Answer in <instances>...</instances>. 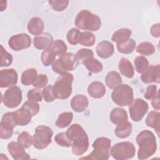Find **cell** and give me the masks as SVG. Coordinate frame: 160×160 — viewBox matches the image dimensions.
Returning a JSON list of instances; mask_svg holds the SVG:
<instances>
[{
	"label": "cell",
	"instance_id": "ab89813d",
	"mask_svg": "<svg viewBox=\"0 0 160 160\" xmlns=\"http://www.w3.org/2000/svg\"><path fill=\"white\" fill-rule=\"evenodd\" d=\"M81 31L76 28L69 29L67 33L66 38L69 44L71 45H76L79 43V36Z\"/></svg>",
	"mask_w": 160,
	"mask_h": 160
},
{
	"label": "cell",
	"instance_id": "9c48e42d",
	"mask_svg": "<svg viewBox=\"0 0 160 160\" xmlns=\"http://www.w3.org/2000/svg\"><path fill=\"white\" fill-rule=\"evenodd\" d=\"M53 131L48 126L41 125L36 127L35 133L32 136V144L35 148L42 149L51 142Z\"/></svg>",
	"mask_w": 160,
	"mask_h": 160
},
{
	"label": "cell",
	"instance_id": "6da1fadb",
	"mask_svg": "<svg viewBox=\"0 0 160 160\" xmlns=\"http://www.w3.org/2000/svg\"><path fill=\"white\" fill-rule=\"evenodd\" d=\"M66 134L72 142V152L76 156H81L87 151L89 139L84 129L78 124H73L68 129Z\"/></svg>",
	"mask_w": 160,
	"mask_h": 160
},
{
	"label": "cell",
	"instance_id": "f546056e",
	"mask_svg": "<svg viewBox=\"0 0 160 160\" xmlns=\"http://www.w3.org/2000/svg\"><path fill=\"white\" fill-rule=\"evenodd\" d=\"M132 126L131 122L126 121L122 124L117 125L114 129L116 136L119 138H126L132 132Z\"/></svg>",
	"mask_w": 160,
	"mask_h": 160
},
{
	"label": "cell",
	"instance_id": "30bf717a",
	"mask_svg": "<svg viewBox=\"0 0 160 160\" xmlns=\"http://www.w3.org/2000/svg\"><path fill=\"white\" fill-rule=\"evenodd\" d=\"M136 153L134 144L129 141L114 144L111 149V155L116 160H126L132 158Z\"/></svg>",
	"mask_w": 160,
	"mask_h": 160
},
{
	"label": "cell",
	"instance_id": "1f68e13d",
	"mask_svg": "<svg viewBox=\"0 0 160 160\" xmlns=\"http://www.w3.org/2000/svg\"><path fill=\"white\" fill-rule=\"evenodd\" d=\"M136 41L133 39L129 38L128 41L117 44V49L118 51L122 54H130L134 51L136 48Z\"/></svg>",
	"mask_w": 160,
	"mask_h": 160
},
{
	"label": "cell",
	"instance_id": "8fae6325",
	"mask_svg": "<svg viewBox=\"0 0 160 160\" xmlns=\"http://www.w3.org/2000/svg\"><path fill=\"white\" fill-rule=\"evenodd\" d=\"M1 101L8 108L18 107L22 101V91L19 87L14 86L8 88L2 95Z\"/></svg>",
	"mask_w": 160,
	"mask_h": 160
},
{
	"label": "cell",
	"instance_id": "8992f818",
	"mask_svg": "<svg viewBox=\"0 0 160 160\" xmlns=\"http://www.w3.org/2000/svg\"><path fill=\"white\" fill-rule=\"evenodd\" d=\"M74 76L71 73L60 74L53 86V93L56 98L66 99L72 92V82Z\"/></svg>",
	"mask_w": 160,
	"mask_h": 160
},
{
	"label": "cell",
	"instance_id": "4fadbf2b",
	"mask_svg": "<svg viewBox=\"0 0 160 160\" xmlns=\"http://www.w3.org/2000/svg\"><path fill=\"white\" fill-rule=\"evenodd\" d=\"M16 126L12 112L5 113L0 122V137L1 139H7L11 138L13 134V129Z\"/></svg>",
	"mask_w": 160,
	"mask_h": 160
},
{
	"label": "cell",
	"instance_id": "f35d334b",
	"mask_svg": "<svg viewBox=\"0 0 160 160\" xmlns=\"http://www.w3.org/2000/svg\"><path fill=\"white\" fill-rule=\"evenodd\" d=\"M12 55L7 52L2 45H1V62L0 67H7L11 65L12 62Z\"/></svg>",
	"mask_w": 160,
	"mask_h": 160
},
{
	"label": "cell",
	"instance_id": "603a6c76",
	"mask_svg": "<svg viewBox=\"0 0 160 160\" xmlns=\"http://www.w3.org/2000/svg\"><path fill=\"white\" fill-rule=\"evenodd\" d=\"M88 92L89 96L95 99H99L104 96L106 93L105 86L99 81L92 82L88 88Z\"/></svg>",
	"mask_w": 160,
	"mask_h": 160
},
{
	"label": "cell",
	"instance_id": "277c9868",
	"mask_svg": "<svg viewBox=\"0 0 160 160\" xmlns=\"http://www.w3.org/2000/svg\"><path fill=\"white\" fill-rule=\"evenodd\" d=\"M111 141L105 137L98 138L93 142V151L88 156L82 157L81 159L107 160L110 157Z\"/></svg>",
	"mask_w": 160,
	"mask_h": 160
},
{
	"label": "cell",
	"instance_id": "7a4b0ae2",
	"mask_svg": "<svg viewBox=\"0 0 160 160\" xmlns=\"http://www.w3.org/2000/svg\"><path fill=\"white\" fill-rule=\"evenodd\" d=\"M136 142L139 145L138 158L146 159L152 156L156 151L157 144L154 134L149 130L140 132L136 137Z\"/></svg>",
	"mask_w": 160,
	"mask_h": 160
},
{
	"label": "cell",
	"instance_id": "ffe728a7",
	"mask_svg": "<svg viewBox=\"0 0 160 160\" xmlns=\"http://www.w3.org/2000/svg\"><path fill=\"white\" fill-rule=\"evenodd\" d=\"M88 104L89 102L87 97L81 94L74 96L71 101L72 109L77 112H81L85 111L88 106Z\"/></svg>",
	"mask_w": 160,
	"mask_h": 160
},
{
	"label": "cell",
	"instance_id": "8d00e7d4",
	"mask_svg": "<svg viewBox=\"0 0 160 160\" xmlns=\"http://www.w3.org/2000/svg\"><path fill=\"white\" fill-rule=\"evenodd\" d=\"M17 140L24 148H29L32 143V138L27 131L21 132L19 134Z\"/></svg>",
	"mask_w": 160,
	"mask_h": 160
},
{
	"label": "cell",
	"instance_id": "ba28073f",
	"mask_svg": "<svg viewBox=\"0 0 160 160\" xmlns=\"http://www.w3.org/2000/svg\"><path fill=\"white\" fill-rule=\"evenodd\" d=\"M111 98L113 102L119 106H129L134 99L133 89L128 84H120L114 88Z\"/></svg>",
	"mask_w": 160,
	"mask_h": 160
},
{
	"label": "cell",
	"instance_id": "7dc6e473",
	"mask_svg": "<svg viewBox=\"0 0 160 160\" xmlns=\"http://www.w3.org/2000/svg\"><path fill=\"white\" fill-rule=\"evenodd\" d=\"M48 76L46 74H40L38 75L36 81L33 83V86L38 89H41L46 86V85L48 84Z\"/></svg>",
	"mask_w": 160,
	"mask_h": 160
},
{
	"label": "cell",
	"instance_id": "44dd1931",
	"mask_svg": "<svg viewBox=\"0 0 160 160\" xmlns=\"http://www.w3.org/2000/svg\"><path fill=\"white\" fill-rule=\"evenodd\" d=\"M52 40L51 34L48 32H43L34 38L33 45L38 49H44L53 41Z\"/></svg>",
	"mask_w": 160,
	"mask_h": 160
},
{
	"label": "cell",
	"instance_id": "d4e9b609",
	"mask_svg": "<svg viewBox=\"0 0 160 160\" xmlns=\"http://www.w3.org/2000/svg\"><path fill=\"white\" fill-rule=\"evenodd\" d=\"M146 124L148 127L153 128L158 136L160 131V113L156 111H151L146 119Z\"/></svg>",
	"mask_w": 160,
	"mask_h": 160
},
{
	"label": "cell",
	"instance_id": "bcb514c9",
	"mask_svg": "<svg viewBox=\"0 0 160 160\" xmlns=\"http://www.w3.org/2000/svg\"><path fill=\"white\" fill-rule=\"evenodd\" d=\"M22 106L29 110L32 116L36 115L39 111V105L36 102L27 101L23 104Z\"/></svg>",
	"mask_w": 160,
	"mask_h": 160
},
{
	"label": "cell",
	"instance_id": "cb8c5ba5",
	"mask_svg": "<svg viewBox=\"0 0 160 160\" xmlns=\"http://www.w3.org/2000/svg\"><path fill=\"white\" fill-rule=\"evenodd\" d=\"M109 118L113 124L119 125L128 121V116L127 112L124 109L115 108L111 111Z\"/></svg>",
	"mask_w": 160,
	"mask_h": 160
},
{
	"label": "cell",
	"instance_id": "d6a6232c",
	"mask_svg": "<svg viewBox=\"0 0 160 160\" xmlns=\"http://www.w3.org/2000/svg\"><path fill=\"white\" fill-rule=\"evenodd\" d=\"M72 118L73 114L72 112H64L58 116L56 121V125L60 128H66L71 124Z\"/></svg>",
	"mask_w": 160,
	"mask_h": 160
},
{
	"label": "cell",
	"instance_id": "ac0fdd59",
	"mask_svg": "<svg viewBox=\"0 0 160 160\" xmlns=\"http://www.w3.org/2000/svg\"><path fill=\"white\" fill-rule=\"evenodd\" d=\"M14 121L17 125L23 126L28 125L32 117L31 112L24 107L12 112Z\"/></svg>",
	"mask_w": 160,
	"mask_h": 160
},
{
	"label": "cell",
	"instance_id": "e0dca14e",
	"mask_svg": "<svg viewBox=\"0 0 160 160\" xmlns=\"http://www.w3.org/2000/svg\"><path fill=\"white\" fill-rule=\"evenodd\" d=\"M7 148L8 152L15 160L29 159L31 158L29 154L26 152L24 148L18 142H10Z\"/></svg>",
	"mask_w": 160,
	"mask_h": 160
},
{
	"label": "cell",
	"instance_id": "836d02e7",
	"mask_svg": "<svg viewBox=\"0 0 160 160\" xmlns=\"http://www.w3.org/2000/svg\"><path fill=\"white\" fill-rule=\"evenodd\" d=\"M96 37L94 34L89 31L81 32L79 36V43L84 46H92L94 44Z\"/></svg>",
	"mask_w": 160,
	"mask_h": 160
},
{
	"label": "cell",
	"instance_id": "3957f363",
	"mask_svg": "<svg viewBox=\"0 0 160 160\" xmlns=\"http://www.w3.org/2000/svg\"><path fill=\"white\" fill-rule=\"evenodd\" d=\"M74 24L80 29L96 31L101 26V20L98 15L89 10L82 9L76 15Z\"/></svg>",
	"mask_w": 160,
	"mask_h": 160
},
{
	"label": "cell",
	"instance_id": "2e32d148",
	"mask_svg": "<svg viewBox=\"0 0 160 160\" xmlns=\"http://www.w3.org/2000/svg\"><path fill=\"white\" fill-rule=\"evenodd\" d=\"M141 79L142 82L145 84H150L151 82L159 83V64L148 66L146 70L142 73Z\"/></svg>",
	"mask_w": 160,
	"mask_h": 160
},
{
	"label": "cell",
	"instance_id": "f1b7e54d",
	"mask_svg": "<svg viewBox=\"0 0 160 160\" xmlns=\"http://www.w3.org/2000/svg\"><path fill=\"white\" fill-rule=\"evenodd\" d=\"M82 62L88 71L91 73H98L103 69L102 63L97 59H94L93 58L84 60Z\"/></svg>",
	"mask_w": 160,
	"mask_h": 160
},
{
	"label": "cell",
	"instance_id": "7402d4cb",
	"mask_svg": "<svg viewBox=\"0 0 160 160\" xmlns=\"http://www.w3.org/2000/svg\"><path fill=\"white\" fill-rule=\"evenodd\" d=\"M44 28V22L42 19L39 17L32 18L28 22V32L32 35L38 36L42 34Z\"/></svg>",
	"mask_w": 160,
	"mask_h": 160
},
{
	"label": "cell",
	"instance_id": "7bdbcfd3",
	"mask_svg": "<svg viewBox=\"0 0 160 160\" xmlns=\"http://www.w3.org/2000/svg\"><path fill=\"white\" fill-rule=\"evenodd\" d=\"M42 94L44 101L47 102H52L56 99L53 93V86L52 85H48L44 88Z\"/></svg>",
	"mask_w": 160,
	"mask_h": 160
},
{
	"label": "cell",
	"instance_id": "b9f144b4",
	"mask_svg": "<svg viewBox=\"0 0 160 160\" xmlns=\"http://www.w3.org/2000/svg\"><path fill=\"white\" fill-rule=\"evenodd\" d=\"M49 4L52 9L56 11H62L64 10L69 4L68 0H51L49 1Z\"/></svg>",
	"mask_w": 160,
	"mask_h": 160
},
{
	"label": "cell",
	"instance_id": "484cf974",
	"mask_svg": "<svg viewBox=\"0 0 160 160\" xmlns=\"http://www.w3.org/2000/svg\"><path fill=\"white\" fill-rule=\"evenodd\" d=\"M120 72L128 78H132L134 74V70L131 62L126 58H122L118 64Z\"/></svg>",
	"mask_w": 160,
	"mask_h": 160
},
{
	"label": "cell",
	"instance_id": "d590c367",
	"mask_svg": "<svg viewBox=\"0 0 160 160\" xmlns=\"http://www.w3.org/2000/svg\"><path fill=\"white\" fill-rule=\"evenodd\" d=\"M135 69L138 73H142L144 72L149 66V62L148 59L143 56H137L134 61Z\"/></svg>",
	"mask_w": 160,
	"mask_h": 160
},
{
	"label": "cell",
	"instance_id": "60d3db41",
	"mask_svg": "<svg viewBox=\"0 0 160 160\" xmlns=\"http://www.w3.org/2000/svg\"><path fill=\"white\" fill-rule=\"evenodd\" d=\"M27 98L28 101H30L41 102L42 99V94L39 89H31L28 91Z\"/></svg>",
	"mask_w": 160,
	"mask_h": 160
},
{
	"label": "cell",
	"instance_id": "e575fe53",
	"mask_svg": "<svg viewBox=\"0 0 160 160\" xmlns=\"http://www.w3.org/2000/svg\"><path fill=\"white\" fill-rule=\"evenodd\" d=\"M136 51L142 55L150 56L155 52L154 45L149 42H142L136 48Z\"/></svg>",
	"mask_w": 160,
	"mask_h": 160
},
{
	"label": "cell",
	"instance_id": "4316f807",
	"mask_svg": "<svg viewBox=\"0 0 160 160\" xmlns=\"http://www.w3.org/2000/svg\"><path fill=\"white\" fill-rule=\"evenodd\" d=\"M105 83L109 89H114L116 86L121 84V76L117 71H110L105 78Z\"/></svg>",
	"mask_w": 160,
	"mask_h": 160
},
{
	"label": "cell",
	"instance_id": "ee69618b",
	"mask_svg": "<svg viewBox=\"0 0 160 160\" xmlns=\"http://www.w3.org/2000/svg\"><path fill=\"white\" fill-rule=\"evenodd\" d=\"M76 58L79 61H83L89 58H92L94 56V53L92 50L89 49H81L78 50L75 54Z\"/></svg>",
	"mask_w": 160,
	"mask_h": 160
},
{
	"label": "cell",
	"instance_id": "7c38bea8",
	"mask_svg": "<svg viewBox=\"0 0 160 160\" xmlns=\"http://www.w3.org/2000/svg\"><path fill=\"white\" fill-rule=\"evenodd\" d=\"M149 109L148 104L142 99L136 98L132 101L129 107L131 119L135 122L140 121L147 113Z\"/></svg>",
	"mask_w": 160,
	"mask_h": 160
},
{
	"label": "cell",
	"instance_id": "52a82bcc",
	"mask_svg": "<svg viewBox=\"0 0 160 160\" xmlns=\"http://www.w3.org/2000/svg\"><path fill=\"white\" fill-rule=\"evenodd\" d=\"M79 60L76 58L74 54L66 52L54 61L52 64V69L54 72L59 74H63L69 71L75 69L79 65Z\"/></svg>",
	"mask_w": 160,
	"mask_h": 160
},
{
	"label": "cell",
	"instance_id": "74e56055",
	"mask_svg": "<svg viewBox=\"0 0 160 160\" xmlns=\"http://www.w3.org/2000/svg\"><path fill=\"white\" fill-rule=\"evenodd\" d=\"M54 141L58 145L62 147L69 148L72 146V142L68 137L66 132H62L57 134L54 138Z\"/></svg>",
	"mask_w": 160,
	"mask_h": 160
},
{
	"label": "cell",
	"instance_id": "f6af8a7d",
	"mask_svg": "<svg viewBox=\"0 0 160 160\" xmlns=\"http://www.w3.org/2000/svg\"><path fill=\"white\" fill-rule=\"evenodd\" d=\"M159 95V91L157 90V86L154 84L149 85L147 87L144 97L148 100H152Z\"/></svg>",
	"mask_w": 160,
	"mask_h": 160
},
{
	"label": "cell",
	"instance_id": "c3c4849f",
	"mask_svg": "<svg viewBox=\"0 0 160 160\" xmlns=\"http://www.w3.org/2000/svg\"><path fill=\"white\" fill-rule=\"evenodd\" d=\"M150 32L151 35L153 37L155 38H159L160 36V32H159V24H153L150 29Z\"/></svg>",
	"mask_w": 160,
	"mask_h": 160
},
{
	"label": "cell",
	"instance_id": "9a60e30c",
	"mask_svg": "<svg viewBox=\"0 0 160 160\" xmlns=\"http://www.w3.org/2000/svg\"><path fill=\"white\" fill-rule=\"evenodd\" d=\"M18 82V74L14 69H5L0 71V88L14 86Z\"/></svg>",
	"mask_w": 160,
	"mask_h": 160
},
{
	"label": "cell",
	"instance_id": "681fc988",
	"mask_svg": "<svg viewBox=\"0 0 160 160\" xmlns=\"http://www.w3.org/2000/svg\"><path fill=\"white\" fill-rule=\"evenodd\" d=\"M151 104H152V106L156 110H159L160 107H159V95L157 96L154 99H152V101H151Z\"/></svg>",
	"mask_w": 160,
	"mask_h": 160
},
{
	"label": "cell",
	"instance_id": "5b68a950",
	"mask_svg": "<svg viewBox=\"0 0 160 160\" xmlns=\"http://www.w3.org/2000/svg\"><path fill=\"white\" fill-rule=\"evenodd\" d=\"M67 46L65 42L61 40L57 39L53 41L44 50L42 51L41 59L44 66H49L55 61L57 56H61L66 52Z\"/></svg>",
	"mask_w": 160,
	"mask_h": 160
},
{
	"label": "cell",
	"instance_id": "83f0119b",
	"mask_svg": "<svg viewBox=\"0 0 160 160\" xmlns=\"http://www.w3.org/2000/svg\"><path fill=\"white\" fill-rule=\"evenodd\" d=\"M131 33V30L128 28L120 29L113 33L111 40L117 44L124 42L130 38Z\"/></svg>",
	"mask_w": 160,
	"mask_h": 160
},
{
	"label": "cell",
	"instance_id": "4dcf8cb0",
	"mask_svg": "<svg viewBox=\"0 0 160 160\" xmlns=\"http://www.w3.org/2000/svg\"><path fill=\"white\" fill-rule=\"evenodd\" d=\"M38 76L37 71L34 68H29L25 70L21 75V82L24 86L33 84Z\"/></svg>",
	"mask_w": 160,
	"mask_h": 160
},
{
	"label": "cell",
	"instance_id": "d6986e66",
	"mask_svg": "<svg viewBox=\"0 0 160 160\" xmlns=\"http://www.w3.org/2000/svg\"><path fill=\"white\" fill-rule=\"evenodd\" d=\"M113 44L108 41H102L99 42L96 47V52L99 57L102 59L110 58L114 53Z\"/></svg>",
	"mask_w": 160,
	"mask_h": 160
},
{
	"label": "cell",
	"instance_id": "5bb4252c",
	"mask_svg": "<svg viewBox=\"0 0 160 160\" xmlns=\"http://www.w3.org/2000/svg\"><path fill=\"white\" fill-rule=\"evenodd\" d=\"M31 37L25 33L18 34L11 36L8 41L9 46L15 51H19L30 47Z\"/></svg>",
	"mask_w": 160,
	"mask_h": 160
}]
</instances>
